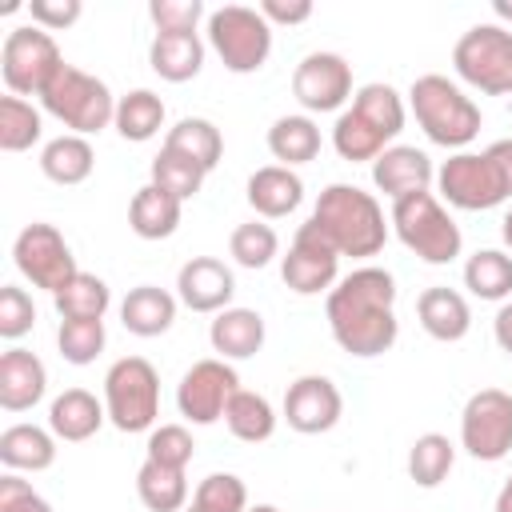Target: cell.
<instances>
[{"label":"cell","instance_id":"f5cc1de1","mask_svg":"<svg viewBox=\"0 0 512 512\" xmlns=\"http://www.w3.org/2000/svg\"><path fill=\"white\" fill-rule=\"evenodd\" d=\"M492 512H512V476L504 480V488L496 492V508Z\"/></svg>","mask_w":512,"mask_h":512},{"label":"cell","instance_id":"ab89813d","mask_svg":"<svg viewBox=\"0 0 512 512\" xmlns=\"http://www.w3.org/2000/svg\"><path fill=\"white\" fill-rule=\"evenodd\" d=\"M204 176H208V172H204L196 160H188L184 152L160 144V152H156V160H152V184H156V188H164L168 196H176V200L184 204V200H192V196L200 192Z\"/></svg>","mask_w":512,"mask_h":512},{"label":"cell","instance_id":"ac0fdd59","mask_svg":"<svg viewBox=\"0 0 512 512\" xmlns=\"http://www.w3.org/2000/svg\"><path fill=\"white\" fill-rule=\"evenodd\" d=\"M236 296V276L224 260L216 256H192L180 272H176V300L192 312H224L232 308Z\"/></svg>","mask_w":512,"mask_h":512},{"label":"cell","instance_id":"8fae6325","mask_svg":"<svg viewBox=\"0 0 512 512\" xmlns=\"http://www.w3.org/2000/svg\"><path fill=\"white\" fill-rule=\"evenodd\" d=\"M12 264L32 288H44L52 296L64 292L80 272L68 240L60 236V228L44 224V220H32L28 228H20V236L12 244Z\"/></svg>","mask_w":512,"mask_h":512},{"label":"cell","instance_id":"4fadbf2b","mask_svg":"<svg viewBox=\"0 0 512 512\" xmlns=\"http://www.w3.org/2000/svg\"><path fill=\"white\" fill-rule=\"evenodd\" d=\"M236 392H240L236 368L228 360H220V356H208V360H196L180 376V384H176V408H180V416L188 424H200L204 428V424L224 420V408H228V400Z\"/></svg>","mask_w":512,"mask_h":512},{"label":"cell","instance_id":"7c38bea8","mask_svg":"<svg viewBox=\"0 0 512 512\" xmlns=\"http://www.w3.org/2000/svg\"><path fill=\"white\" fill-rule=\"evenodd\" d=\"M460 448L484 464L512 452V396L504 388H480L468 396L460 412Z\"/></svg>","mask_w":512,"mask_h":512},{"label":"cell","instance_id":"1f68e13d","mask_svg":"<svg viewBox=\"0 0 512 512\" xmlns=\"http://www.w3.org/2000/svg\"><path fill=\"white\" fill-rule=\"evenodd\" d=\"M268 152L284 164V168H296V164H308L320 156V128L312 116H280L272 120L268 128Z\"/></svg>","mask_w":512,"mask_h":512},{"label":"cell","instance_id":"9c48e42d","mask_svg":"<svg viewBox=\"0 0 512 512\" xmlns=\"http://www.w3.org/2000/svg\"><path fill=\"white\" fill-rule=\"evenodd\" d=\"M60 64H64V56H60L52 32H44L36 24H20L4 36L0 76L12 96H40L48 88V80L60 72Z\"/></svg>","mask_w":512,"mask_h":512},{"label":"cell","instance_id":"603a6c76","mask_svg":"<svg viewBox=\"0 0 512 512\" xmlns=\"http://www.w3.org/2000/svg\"><path fill=\"white\" fill-rule=\"evenodd\" d=\"M104 420H108V408L88 388H64L48 404V428L56 432V440H68V444L92 440Z\"/></svg>","mask_w":512,"mask_h":512},{"label":"cell","instance_id":"d590c367","mask_svg":"<svg viewBox=\"0 0 512 512\" xmlns=\"http://www.w3.org/2000/svg\"><path fill=\"white\" fill-rule=\"evenodd\" d=\"M44 136V116L24 96H0V148L4 152H28Z\"/></svg>","mask_w":512,"mask_h":512},{"label":"cell","instance_id":"d6986e66","mask_svg":"<svg viewBox=\"0 0 512 512\" xmlns=\"http://www.w3.org/2000/svg\"><path fill=\"white\" fill-rule=\"evenodd\" d=\"M48 392V368L28 348H8L0 356V408L4 412H28Z\"/></svg>","mask_w":512,"mask_h":512},{"label":"cell","instance_id":"5b68a950","mask_svg":"<svg viewBox=\"0 0 512 512\" xmlns=\"http://www.w3.org/2000/svg\"><path fill=\"white\" fill-rule=\"evenodd\" d=\"M388 224H392L396 240L424 264H452L464 248L460 224L448 216V208L432 192H416V196L396 200Z\"/></svg>","mask_w":512,"mask_h":512},{"label":"cell","instance_id":"816d5d0a","mask_svg":"<svg viewBox=\"0 0 512 512\" xmlns=\"http://www.w3.org/2000/svg\"><path fill=\"white\" fill-rule=\"evenodd\" d=\"M492 336H496L500 352H508V356H512V300H504V304H500V312H496V320H492Z\"/></svg>","mask_w":512,"mask_h":512},{"label":"cell","instance_id":"d4e9b609","mask_svg":"<svg viewBox=\"0 0 512 512\" xmlns=\"http://www.w3.org/2000/svg\"><path fill=\"white\" fill-rule=\"evenodd\" d=\"M176 296L168 288H156V284H140L132 288L124 300H120V324L132 332V336H164L176 320Z\"/></svg>","mask_w":512,"mask_h":512},{"label":"cell","instance_id":"83f0119b","mask_svg":"<svg viewBox=\"0 0 512 512\" xmlns=\"http://www.w3.org/2000/svg\"><path fill=\"white\" fill-rule=\"evenodd\" d=\"M92 168H96V152H92L88 136L64 132V136H52V140L40 148V172H44L52 184H64V188L84 184V180L92 176Z\"/></svg>","mask_w":512,"mask_h":512},{"label":"cell","instance_id":"11a10c76","mask_svg":"<svg viewBox=\"0 0 512 512\" xmlns=\"http://www.w3.org/2000/svg\"><path fill=\"white\" fill-rule=\"evenodd\" d=\"M492 12H496V20H508L512 24V0H496Z\"/></svg>","mask_w":512,"mask_h":512},{"label":"cell","instance_id":"30bf717a","mask_svg":"<svg viewBox=\"0 0 512 512\" xmlns=\"http://www.w3.org/2000/svg\"><path fill=\"white\" fill-rule=\"evenodd\" d=\"M436 188H440V200H448L460 212H488L508 200L504 176H500L496 160L488 156V148L484 152H468V148L452 152L436 168Z\"/></svg>","mask_w":512,"mask_h":512},{"label":"cell","instance_id":"b9f144b4","mask_svg":"<svg viewBox=\"0 0 512 512\" xmlns=\"http://www.w3.org/2000/svg\"><path fill=\"white\" fill-rule=\"evenodd\" d=\"M104 320H60V332H56V348L68 364H92L100 352H104Z\"/></svg>","mask_w":512,"mask_h":512},{"label":"cell","instance_id":"e0dca14e","mask_svg":"<svg viewBox=\"0 0 512 512\" xmlns=\"http://www.w3.org/2000/svg\"><path fill=\"white\" fill-rule=\"evenodd\" d=\"M372 184L396 204L404 196L416 192H432L436 184V164L424 148L416 144H388L376 160H372Z\"/></svg>","mask_w":512,"mask_h":512},{"label":"cell","instance_id":"ffe728a7","mask_svg":"<svg viewBox=\"0 0 512 512\" xmlns=\"http://www.w3.org/2000/svg\"><path fill=\"white\" fill-rule=\"evenodd\" d=\"M264 336H268V328H264V316L256 308H236L232 304V308L216 312L212 324H208V344H212V352L220 360L256 356L264 348Z\"/></svg>","mask_w":512,"mask_h":512},{"label":"cell","instance_id":"9a60e30c","mask_svg":"<svg viewBox=\"0 0 512 512\" xmlns=\"http://www.w3.org/2000/svg\"><path fill=\"white\" fill-rule=\"evenodd\" d=\"M292 96L304 112H340L352 100V64L340 52H308L292 72Z\"/></svg>","mask_w":512,"mask_h":512},{"label":"cell","instance_id":"9f6ffc18","mask_svg":"<svg viewBox=\"0 0 512 512\" xmlns=\"http://www.w3.org/2000/svg\"><path fill=\"white\" fill-rule=\"evenodd\" d=\"M248 512H280V508H276V504H252Z\"/></svg>","mask_w":512,"mask_h":512},{"label":"cell","instance_id":"60d3db41","mask_svg":"<svg viewBox=\"0 0 512 512\" xmlns=\"http://www.w3.org/2000/svg\"><path fill=\"white\" fill-rule=\"evenodd\" d=\"M228 252L240 268H268L276 256H280V236L272 224L264 220H248V224H236L232 236H228Z\"/></svg>","mask_w":512,"mask_h":512},{"label":"cell","instance_id":"db71d44e","mask_svg":"<svg viewBox=\"0 0 512 512\" xmlns=\"http://www.w3.org/2000/svg\"><path fill=\"white\" fill-rule=\"evenodd\" d=\"M500 240H504V248H508V256H512V208H508L504 220H500Z\"/></svg>","mask_w":512,"mask_h":512},{"label":"cell","instance_id":"8992f818","mask_svg":"<svg viewBox=\"0 0 512 512\" xmlns=\"http://www.w3.org/2000/svg\"><path fill=\"white\" fill-rule=\"evenodd\" d=\"M204 36H208L212 52L220 56V64L236 76L260 72L272 56V24L260 16V8H248V4L212 8Z\"/></svg>","mask_w":512,"mask_h":512},{"label":"cell","instance_id":"4316f807","mask_svg":"<svg viewBox=\"0 0 512 512\" xmlns=\"http://www.w3.org/2000/svg\"><path fill=\"white\" fill-rule=\"evenodd\" d=\"M180 212H184V204L148 180V184L132 196V204H128V228H132L140 240H168V236L180 228Z\"/></svg>","mask_w":512,"mask_h":512},{"label":"cell","instance_id":"4dcf8cb0","mask_svg":"<svg viewBox=\"0 0 512 512\" xmlns=\"http://www.w3.org/2000/svg\"><path fill=\"white\" fill-rule=\"evenodd\" d=\"M136 496L148 512H184L188 504V476L184 468H168L156 460H144L136 472Z\"/></svg>","mask_w":512,"mask_h":512},{"label":"cell","instance_id":"7bdbcfd3","mask_svg":"<svg viewBox=\"0 0 512 512\" xmlns=\"http://www.w3.org/2000/svg\"><path fill=\"white\" fill-rule=\"evenodd\" d=\"M192 504L204 508V512H248V508H252L244 480L232 476V472H212V476H204V480L196 484Z\"/></svg>","mask_w":512,"mask_h":512},{"label":"cell","instance_id":"836d02e7","mask_svg":"<svg viewBox=\"0 0 512 512\" xmlns=\"http://www.w3.org/2000/svg\"><path fill=\"white\" fill-rule=\"evenodd\" d=\"M164 100L152 92V88H132L128 96H120L116 100V120H112V128L124 136V140H132V144H144V140H152L160 128H164Z\"/></svg>","mask_w":512,"mask_h":512},{"label":"cell","instance_id":"7a4b0ae2","mask_svg":"<svg viewBox=\"0 0 512 512\" xmlns=\"http://www.w3.org/2000/svg\"><path fill=\"white\" fill-rule=\"evenodd\" d=\"M308 220L340 256H352V260L376 256L388 240V220L380 200L356 184H328L316 196V208Z\"/></svg>","mask_w":512,"mask_h":512},{"label":"cell","instance_id":"52a82bcc","mask_svg":"<svg viewBox=\"0 0 512 512\" xmlns=\"http://www.w3.org/2000/svg\"><path fill=\"white\" fill-rule=\"evenodd\" d=\"M108 424L120 432H152L160 416V376L144 356H120L104 372Z\"/></svg>","mask_w":512,"mask_h":512},{"label":"cell","instance_id":"cb8c5ba5","mask_svg":"<svg viewBox=\"0 0 512 512\" xmlns=\"http://www.w3.org/2000/svg\"><path fill=\"white\" fill-rule=\"evenodd\" d=\"M148 64L168 84H184V80L200 76V68H204L200 32H156L148 44Z\"/></svg>","mask_w":512,"mask_h":512},{"label":"cell","instance_id":"681fc988","mask_svg":"<svg viewBox=\"0 0 512 512\" xmlns=\"http://www.w3.org/2000/svg\"><path fill=\"white\" fill-rule=\"evenodd\" d=\"M260 16L268 20V24H304L308 16H312V4L308 0H264L260 4Z\"/></svg>","mask_w":512,"mask_h":512},{"label":"cell","instance_id":"8d00e7d4","mask_svg":"<svg viewBox=\"0 0 512 512\" xmlns=\"http://www.w3.org/2000/svg\"><path fill=\"white\" fill-rule=\"evenodd\" d=\"M452 464H456V444H452L448 436H440V432H424V436H416L412 448H408V476H412L420 488L444 484L448 472H452Z\"/></svg>","mask_w":512,"mask_h":512},{"label":"cell","instance_id":"3957f363","mask_svg":"<svg viewBox=\"0 0 512 512\" xmlns=\"http://www.w3.org/2000/svg\"><path fill=\"white\" fill-rule=\"evenodd\" d=\"M408 108L420 124V132L440 144V148H452V152H464L476 136H480V104L448 76L440 72H428V76H416L412 88H408Z\"/></svg>","mask_w":512,"mask_h":512},{"label":"cell","instance_id":"7402d4cb","mask_svg":"<svg viewBox=\"0 0 512 512\" xmlns=\"http://www.w3.org/2000/svg\"><path fill=\"white\" fill-rule=\"evenodd\" d=\"M416 316H420V328L440 340V344H456L468 336L472 328V308L468 300L456 292V288H444V284H432L420 292L416 300Z\"/></svg>","mask_w":512,"mask_h":512},{"label":"cell","instance_id":"6da1fadb","mask_svg":"<svg viewBox=\"0 0 512 512\" xmlns=\"http://www.w3.org/2000/svg\"><path fill=\"white\" fill-rule=\"evenodd\" d=\"M324 316H328L332 340L348 356H360V360L384 356L396 344V336H400L396 280H392V272L388 268H376V264L352 268L328 292Z\"/></svg>","mask_w":512,"mask_h":512},{"label":"cell","instance_id":"7dc6e473","mask_svg":"<svg viewBox=\"0 0 512 512\" xmlns=\"http://www.w3.org/2000/svg\"><path fill=\"white\" fill-rule=\"evenodd\" d=\"M0 512H52V504L32 492L28 480H20L16 472H4L0 476Z\"/></svg>","mask_w":512,"mask_h":512},{"label":"cell","instance_id":"e575fe53","mask_svg":"<svg viewBox=\"0 0 512 512\" xmlns=\"http://www.w3.org/2000/svg\"><path fill=\"white\" fill-rule=\"evenodd\" d=\"M164 148H176V152H184L188 160H196L204 172H212V168L220 164V156H224V136H220V128H216L212 120H204V116H184V120H176V124L168 128Z\"/></svg>","mask_w":512,"mask_h":512},{"label":"cell","instance_id":"44dd1931","mask_svg":"<svg viewBox=\"0 0 512 512\" xmlns=\"http://www.w3.org/2000/svg\"><path fill=\"white\" fill-rule=\"evenodd\" d=\"M244 196H248V204H252L256 216L280 220V216H288V212L300 208V200H304V180H300L292 168H284V164H264V168H256V172L248 176Z\"/></svg>","mask_w":512,"mask_h":512},{"label":"cell","instance_id":"f1b7e54d","mask_svg":"<svg viewBox=\"0 0 512 512\" xmlns=\"http://www.w3.org/2000/svg\"><path fill=\"white\" fill-rule=\"evenodd\" d=\"M352 112L364 116L384 140H396V136L404 132V120H408L404 96H400L392 84H380V80L360 84V88L352 92Z\"/></svg>","mask_w":512,"mask_h":512},{"label":"cell","instance_id":"ba28073f","mask_svg":"<svg viewBox=\"0 0 512 512\" xmlns=\"http://www.w3.org/2000/svg\"><path fill=\"white\" fill-rule=\"evenodd\" d=\"M452 68L484 96H512V32L504 24H472L452 48Z\"/></svg>","mask_w":512,"mask_h":512},{"label":"cell","instance_id":"f546056e","mask_svg":"<svg viewBox=\"0 0 512 512\" xmlns=\"http://www.w3.org/2000/svg\"><path fill=\"white\" fill-rule=\"evenodd\" d=\"M276 420H280V416H276L272 400L260 396V392H252V388H240V392L228 400V408H224L228 432H232L236 440H244V444H264V440H272Z\"/></svg>","mask_w":512,"mask_h":512},{"label":"cell","instance_id":"277c9868","mask_svg":"<svg viewBox=\"0 0 512 512\" xmlns=\"http://www.w3.org/2000/svg\"><path fill=\"white\" fill-rule=\"evenodd\" d=\"M40 108L48 116H56L72 136H96L116 120L112 88L100 76H92V72H84L68 60L60 64V72L40 92Z\"/></svg>","mask_w":512,"mask_h":512},{"label":"cell","instance_id":"d6a6232c","mask_svg":"<svg viewBox=\"0 0 512 512\" xmlns=\"http://www.w3.org/2000/svg\"><path fill=\"white\" fill-rule=\"evenodd\" d=\"M464 288L476 300H508L512 296V256L504 248H480L464 260Z\"/></svg>","mask_w":512,"mask_h":512},{"label":"cell","instance_id":"74e56055","mask_svg":"<svg viewBox=\"0 0 512 512\" xmlns=\"http://www.w3.org/2000/svg\"><path fill=\"white\" fill-rule=\"evenodd\" d=\"M60 320H104L108 304H112V288L96 276V272H76V280L52 296Z\"/></svg>","mask_w":512,"mask_h":512},{"label":"cell","instance_id":"f35d334b","mask_svg":"<svg viewBox=\"0 0 512 512\" xmlns=\"http://www.w3.org/2000/svg\"><path fill=\"white\" fill-rule=\"evenodd\" d=\"M332 148H336L340 160H348V164H368V160H376V156L388 148V140H384L364 116H356L352 108H344V112L336 116V124H332Z\"/></svg>","mask_w":512,"mask_h":512},{"label":"cell","instance_id":"f907efd6","mask_svg":"<svg viewBox=\"0 0 512 512\" xmlns=\"http://www.w3.org/2000/svg\"><path fill=\"white\" fill-rule=\"evenodd\" d=\"M488 156L496 160V168L504 176V188H508V200H512V140H492L488 144Z\"/></svg>","mask_w":512,"mask_h":512},{"label":"cell","instance_id":"5bb4252c","mask_svg":"<svg viewBox=\"0 0 512 512\" xmlns=\"http://www.w3.org/2000/svg\"><path fill=\"white\" fill-rule=\"evenodd\" d=\"M280 276L296 296L332 292L340 280V252L320 236V228L312 220H304L292 236L288 256H280Z\"/></svg>","mask_w":512,"mask_h":512},{"label":"cell","instance_id":"2e32d148","mask_svg":"<svg viewBox=\"0 0 512 512\" xmlns=\"http://www.w3.org/2000/svg\"><path fill=\"white\" fill-rule=\"evenodd\" d=\"M344 416V396L328 376H300L284 392V420L300 436L332 432Z\"/></svg>","mask_w":512,"mask_h":512},{"label":"cell","instance_id":"484cf974","mask_svg":"<svg viewBox=\"0 0 512 512\" xmlns=\"http://www.w3.org/2000/svg\"><path fill=\"white\" fill-rule=\"evenodd\" d=\"M0 464L8 472H44L56 464V432L40 424H8L0 432Z\"/></svg>","mask_w":512,"mask_h":512},{"label":"cell","instance_id":"f6af8a7d","mask_svg":"<svg viewBox=\"0 0 512 512\" xmlns=\"http://www.w3.org/2000/svg\"><path fill=\"white\" fill-rule=\"evenodd\" d=\"M36 328V304L20 284H4L0 288V336L4 340H20Z\"/></svg>","mask_w":512,"mask_h":512},{"label":"cell","instance_id":"6f0895ef","mask_svg":"<svg viewBox=\"0 0 512 512\" xmlns=\"http://www.w3.org/2000/svg\"><path fill=\"white\" fill-rule=\"evenodd\" d=\"M184 512H204V508H196V504H188V508H184Z\"/></svg>","mask_w":512,"mask_h":512},{"label":"cell","instance_id":"c3c4849f","mask_svg":"<svg viewBox=\"0 0 512 512\" xmlns=\"http://www.w3.org/2000/svg\"><path fill=\"white\" fill-rule=\"evenodd\" d=\"M80 12H84V4H80V0H32V4H28L32 24H36V28H44V32L72 28V24L80 20Z\"/></svg>","mask_w":512,"mask_h":512},{"label":"cell","instance_id":"ee69618b","mask_svg":"<svg viewBox=\"0 0 512 512\" xmlns=\"http://www.w3.org/2000/svg\"><path fill=\"white\" fill-rule=\"evenodd\" d=\"M192 452H196V444L184 424H160L148 432V444H144V460H156L168 468H188Z\"/></svg>","mask_w":512,"mask_h":512},{"label":"cell","instance_id":"bcb514c9","mask_svg":"<svg viewBox=\"0 0 512 512\" xmlns=\"http://www.w3.org/2000/svg\"><path fill=\"white\" fill-rule=\"evenodd\" d=\"M148 16L156 32H196V24L208 16L200 0H152Z\"/></svg>","mask_w":512,"mask_h":512}]
</instances>
